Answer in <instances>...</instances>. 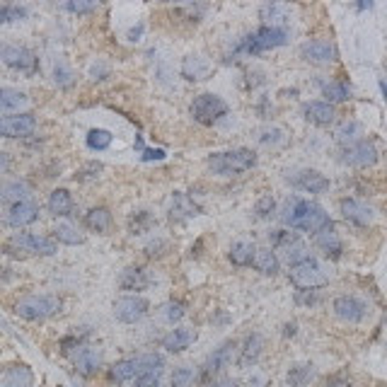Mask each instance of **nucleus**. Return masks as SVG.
<instances>
[{"instance_id": "nucleus-38", "label": "nucleus", "mask_w": 387, "mask_h": 387, "mask_svg": "<svg viewBox=\"0 0 387 387\" xmlns=\"http://www.w3.org/2000/svg\"><path fill=\"white\" fill-rule=\"evenodd\" d=\"M138 358V375H143V373H163L165 370V358L160 356V353L155 351H148V353H140Z\"/></svg>"}, {"instance_id": "nucleus-21", "label": "nucleus", "mask_w": 387, "mask_h": 387, "mask_svg": "<svg viewBox=\"0 0 387 387\" xmlns=\"http://www.w3.org/2000/svg\"><path fill=\"white\" fill-rule=\"evenodd\" d=\"M315 244H317V247L322 249L327 257H332V259L342 257L344 244H342V238H339V233L334 230V225H327L324 230H320V233L315 235Z\"/></svg>"}, {"instance_id": "nucleus-55", "label": "nucleus", "mask_w": 387, "mask_h": 387, "mask_svg": "<svg viewBox=\"0 0 387 387\" xmlns=\"http://www.w3.org/2000/svg\"><path fill=\"white\" fill-rule=\"evenodd\" d=\"M322 387H353L348 380H344V377H332V380L322 382Z\"/></svg>"}, {"instance_id": "nucleus-1", "label": "nucleus", "mask_w": 387, "mask_h": 387, "mask_svg": "<svg viewBox=\"0 0 387 387\" xmlns=\"http://www.w3.org/2000/svg\"><path fill=\"white\" fill-rule=\"evenodd\" d=\"M281 223L288 225L291 230H303V233L317 235L320 230L332 225V220H329V213L320 204L300 199V196H293V199H288L286 206H283Z\"/></svg>"}, {"instance_id": "nucleus-36", "label": "nucleus", "mask_w": 387, "mask_h": 387, "mask_svg": "<svg viewBox=\"0 0 387 387\" xmlns=\"http://www.w3.org/2000/svg\"><path fill=\"white\" fill-rule=\"evenodd\" d=\"M54 238H56V242H63V244H83L85 242V235L70 223H59V225H56Z\"/></svg>"}, {"instance_id": "nucleus-40", "label": "nucleus", "mask_w": 387, "mask_h": 387, "mask_svg": "<svg viewBox=\"0 0 387 387\" xmlns=\"http://www.w3.org/2000/svg\"><path fill=\"white\" fill-rule=\"evenodd\" d=\"M286 259L291 266H298V264L308 262V259H313V254H310V247L303 242V240H298L295 244H291V247L286 249Z\"/></svg>"}, {"instance_id": "nucleus-24", "label": "nucleus", "mask_w": 387, "mask_h": 387, "mask_svg": "<svg viewBox=\"0 0 387 387\" xmlns=\"http://www.w3.org/2000/svg\"><path fill=\"white\" fill-rule=\"evenodd\" d=\"M0 196H3V204L10 209V206L22 204V201H30V187H27L25 182H20V179L6 182L3 189H0Z\"/></svg>"}, {"instance_id": "nucleus-3", "label": "nucleus", "mask_w": 387, "mask_h": 387, "mask_svg": "<svg viewBox=\"0 0 387 387\" xmlns=\"http://www.w3.org/2000/svg\"><path fill=\"white\" fill-rule=\"evenodd\" d=\"M288 41V30L286 27H273V25H264L257 32H252L249 36H244L240 41V46L235 49V54H247V56H257L264 51L278 49Z\"/></svg>"}, {"instance_id": "nucleus-57", "label": "nucleus", "mask_w": 387, "mask_h": 387, "mask_svg": "<svg viewBox=\"0 0 387 387\" xmlns=\"http://www.w3.org/2000/svg\"><path fill=\"white\" fill-rule=\"evenodd\" d=\"M0 158H3V172H8V153H0Z\"/></svg>"}, {"instance_id": "nucleus-6", "label": "nucleus", "mask_w": 387, "mask_h": 387, "mask_svg": "<svg viewBox=\"0 0 387 387\" xmlns=\"http://www.w3.org/2000/svg\"><path fill=\"white\" fill-rule=\"evenodd\" d=\"M228 114V105H225L223 97L213 92H204L199 97H193L191 102V116L193 121H199L204 126H213L216 121H220Z\"/></svg>"}, {"instance_id": "nucleus-59", "label": "nucleus", "mask_w": 387, "mask_h": 387, "mask_svg": "<svg viewBox=\"0 0 387 387\" xmlns=\"http://www.w3.org/2000/svg\"><path fill=\"white\" fill-rule=\"evenodd\" d=\"M380 90H382V97H385V102H387V85L382 83V80H380Z\"/></svg>"}, {"instance_id": "nucleus-51", "label": "nucleus", "mask_w": 387, "mask_h": 387, "mask_svg": "<svg viewBox=\"0 0 387 387\" xmlns=\"http://www.w3.org/2000/svg\"><path fill=\"white\" fill-rule=\"evenodd\" d=\"M165 158H167V153H165L163 148H148V150H143V155H140L143 163H160V160H165Z\"/></svg>"}, {"instance_id": "nucleus-45", "label": "nucleus", "mask_w": 387, "mask_h": 387, "mask_svg": "<svg viewBox=\"0 0 387 387\" xmlns=\"http://www.w3.org/2000/svg\"><path fill=\"white\" fill-rule=\"evenodd\" d=\"M184 305L179 303V300H169L167 305H163V317L167 320L169 324H174V322H179V320L184 317Z\"/></svg>"}, {"instance_id": "nucleus-14", "label": "nucleus", "mask_w": 387, "mask_h": 387, "mask_svg": "<svg viewBox=\"0 0 387 387\" xmlns=\"http://www.w3.org/2000/svg\"><path fill=\"white\" fill-rule=\"evenodd\" d=\"M233 348H235V342H225V344H220L218 348H213V353L206 358L201 377H204V380H211V377L218 375L223 368H228L230 361H233Z\"/></svg>"}, {"instance_id": "nucleus-33", "label": "nucleus", "mask_w": 387, "mask_h": 387, "mask_svg": "<svg viewBox=\"0 0 387 387\" xmlns=\"http://www.w3.org/2000/svg\"><path fill=\"white\" fill-rule=\"evenodd\" d=\"M209 68L211 65L201 56H187L182 63V75L187 80H204L209 75Z\"/></svg>"}, {"instance_id": "nucleus-4", "label": "nucleus", "mask_w": 387, "mask_h": 387, "mask_svg": "<svg viewBox=\"0 0 387 387\" xmlns=\"http://www.w3.org/2000/svg\"><path fill=\"white\" fill-rule=\"evenodd\" d=\"M61 308H63V303H61L59 295H51V293L27 295V298L15 303V315L27 320V322H44V320L59 315Z\"/></svg>"}, {"instance_id": "nucleus-43", "label": "nucleus", "mask_w": 387, "mask_h": 387, "mask_svg": "<svg viewBox=\"0 0 387 387\" xmlns=\"http://www.w3.org/2000/svg\"><path fill=\"white\" fill-rule=\"evenodd\" d=\"M73 78H75V73L73 70L68 68V63L65 61H56L54 63V80H56V85H61V87H68L70 83H73Z\"/></svg>"}, {"instance_id": "nucleus-46", "label": "nucleus", "mask_w": 387, "mask_h": 387, "mask_svg": "<svg viewBox=\"0 0 387 387\" xmlns=\"http://www.w3.org/2000/svg\"><path fill=\"white\" fill-rule=\"evenodd\" d=\"M97 8H100L97 3H87V0H68L63 10L73 12V15H87V12H94Z\"/></svg>"}, {"instance_id": "nucleus-20", "label": "nucleus", "mask_w": 387, "mask_h": 387, "mask_svg": "<svg viewBox=\"0 0 387 387\" xmlns=\"http://www.w3.org/2000/svg\"><path fill=\"white\" fill-rule=\"evenodd\" d=\"M305 119L315 126H329L337 119V109L329 102H310L305 105Z\"/></svg>"}, {"instance_id": "nucleus-10", "label": "nucleus", "mask_w": 387, "mask_h": 387, "mask_svg": "<svg viewBox=\"0 0 387 387\" xmlns=\"http://www.w3.org/2000/svg\"><path fill=\"white\" fill-rule=\"evenodd\" d=\"M150 303L140 295H121L114 303V317L124 324H136L148 315Z\"/></svg>"}, {"instance_id": "nucleus-5", "label": "nucleus", "mask_w": 387, "mask_h": 387, "mask_svg": "<svg viewBox=\"0 0 387 387\" xmlns=\"http://www.w3.org/2000/svg\"><path fill=\"white\" fill-rule=\"evenodd\" d=\"M6 249L10 254H39V257H54L59 252L56 240L44 238L34 233H15L6 242Z\"/></svg>"}, {"instance_id": "nucleus-37", "label": "nucleus", "mask_w": 387, "mask_h": 387, "mask_svg": "<svg viewBox=\"0 0 387 387\" xmlns=\"http://www.w3.org/2000/svg\"><path fill=\"white\" fill-rule=\"evenodd\" d=\"M112 140H114L112 131H107V129H92L87 134V138H85V143H87V148L94 150V153H102V150L109 148Z\"/></svg>"}, {"instance_id": "nucleus-9", "label": "nucleus", "mask_w": 387, "mask_h": 387, "mask_svg": "<svg viewBox=\"0 0 387 387\" xmlns=\"http://www.w3.org/2000/svg\"><path fill=\"white\" fill-rule=\"evenodd\" d=\"M0 59H3V63H6L8 68L17 70V73H25V75H34L36 65H39L36 56L32 54L30 49H25V46L6 44L0 49Z\"/></svg>"}, {"instance_id": "nucleus-25", "label": "nucleus", "mask_w": 387, "mask_h": 387, "mask_svg": "<svg viewBox=\"0 0 387 387\" xmlns=\"http://www.w3.org/2000/svg\"><path fill=\"white\" fill-rule=\"evenodd\" d=\"M49 211L56 218H65V216H73V196H70L68 189H54L49 196Z\"/></svg>"}, {"instance_id": "nucleus-50", "label": "nucleus", "mask_w": 387, "mask_h": 387, "mask_svg": "<svg viewBox=\"0 0 387 387\" xmlns=\"http://www.w3.org/2000/svg\"><path fill=\"white\" fill-rule=\"evenodd\" d=\"M97 172H102V165L100 163H90V165H85L78 174H75V179H78V182H87V179L97 177Z\"/></svg>"}, {"instance_id": "nucleus-12", "label": "nucleus", "mask_w": 387, "mask_h": 387, "mask_svg": "<svg viewBox=\"0 0 387 387\" xmlns=\"http://www.w3.org/2000/svg\"><path fill=\"white\" fill-rule=\"evenodd\" d=\"M332 310L342 322H348V324L363 322L368 315V305L363 303L361 298H356V295H339V298L334 300Z\"/></svg>"}, {"instance_id": "nucleus-27", "label": "nucleus", "mask_w": 387, "mask_h": 387, "mask_svg": "<svg viewBox=\"0 0 387 387\" xmlns=\"http://www.w3.org/2000/svg\"><path fill=\"white\" fill-rule=\"evenodd\" d=\"M254 269L264 276H276L278 269H281V262H278L273 247H262L257 249V257H254Z\"/></svg>"}, {"instance_id": "nucleus-52", "label": "nucleus", "mask_w": 387, "mask_h": 387, "mask_svg": "<svg viewBox=\"0 0 387 387\" xmlns=\"http://www.w3.org/2000/svg\"><path fill=\"white\" fill-rule=\"evenodd\" d=\"M107 75H109V65L102 63V61L92 63V68H90V78H92V80H105Z\"/></svg>"}, {"instance_id": "nucleus-22", "label": "nucleus", "mask_w": 387, "mask_h": 387, "mask_svg": "<svg viewBox=\"0 0 387 387\" xmlns=\"http://www.w3.org/2000/svg\"><path fill=\"white\" fill-rule=\"evenodd\" d=\"M262 348H264V339L262 334H249L247 339H244L242 348H240V358H238V366L240 368H249L254 366V363L259 361V356H262Z\"/></svg>"}, {"instance_id": "nucleus-2", "label": "nucleus", "mask_w": 387, "mask_h": 387, "mask_svg": "<svg viewBox=\"0 0 387 387\" xmlns=\"http://www.w3.org/2000/svg\"><path fill=\"white\" fill-rule=\"evenodd\" d=\"M209 169L213 174H240V172H247L257 165V155L252 153L249 148H235V150H223V153H213L209 155L206 160Z\"/></svg>"}, {"instance_id": "nucleus-29", "label": "nucleus", "mask_w": 387, "mask_h": 387, "mask_svg": "<svg viewBox=\"0 0 387 387\" xmlns=\"http://www.w3.org/2000/svg\"><path fill=\"white\" fill-rule=\"evenodd\" d=\"M136 377H138V358H124V361H116L109 368L112 382H129Z\"/></svg>"}, {"instance_id": "nucleus-48", "label": "nucleus", "mask_w": 387, "mask_h": 387, "mask_svg": "<svg viewBox=\"0 0 387 387\" xmlns=\"http://www.w3.org/2000/svg\"><path fill=\"white\" fill-rule=\"evenodd\" d=\"M136 387H163V373H143L136 377Z\"/></svg>"}, {"instance_id": "nucleus-17", "label": "nucleus", "mask_w": 387, "mask_h": 387, "mask_svg": "<svg viewBox=\"0 0 387 387\" xmlns=\"http://www.w3.org/2000/svg\"><path fill=\"white\" fill-rule=\"evenodd\" d=\"M39 218V206L34 201H22V204H15L6 211V223L10 228H25V225H32Z\"/></svg>"}, {"instance_id": "nucleus-47", "label": "nucleus", "mask_w": 387, "mask_h": 387, "mask_svg": "<svg viewBox=\"0 0 387 387\" xmlns=\"http://www.w3.org/2000/svg\"><path fill=\"white\" fill-rule=\"evenodd\" d=\"M273 211H276V199H273L271 193L262 196V199L257 201V206H254V213H257V218H269Z\"/></svg>"}, {"instance_id": "nucleus-49", "label": "nucleus", "mask_w": 387, "mask_h": 387, "mask_svg": "<svg viewBox=\"0 0 387 387\" xmlns=\"http://www.w3.org/2000/svg\"><path fill=\"white\" fill-rule=\"evenodd\" d=\"M259 140H262L264 145H278V143L286 140V134H283L281 129H266V131H262Z\"/></svg>"}, {"instance_id": "nucleus-32", "label": "nucleus", "mask_w": 387, "mask_h": 387, "mask_svg": "<svg viewBox=\"0 0 387 387\" xmlns=\"http://www.w3.org/2000/svg\"><path fill=\"white\" fill-rule=\"evenodd\" d=\"M85 225L94 233H107L112 228V213L109 209L100 206V209H90L87 216H85Z\"/></svg>"}, {"instance_id": "nucleus-18", "label": "nucleus", "mask_w": 387, "mask_h": 387, "mask_svg": "<svg viewBox=\"0 0 387 387\" xmlns=\"http://www.w3.org/2000/svg\"><path fill=\"white\" fill-rule=\"evenodd\" d=\"M193 342H196V332H193L191 327H177V329H169V332L165 334L160 346L169 353H182V351H187Z\"/></svg>"}, {"instance_id": "nucleus-35", "label": "nucleus", "mask_w": 387, "mask_h": 387, "mask_svg": "<svg viewBox=\"0 0 387 387\" xmlns=\"http://www.w3.org/2000/svg\"><path fill=\"white\" fill-rule=\"evenodd\" d=\"M322 94L327 97L329 105H334V102H348V100H351V87H348L346 83L332 80V83L322 85Z\"/></svg>"}, {"instance_id": "nucleus-34", "label": "nucleus", "mask_w": 387, "mask_h": 387, "mask_svg": "<svg viewBox=\"0 0 387 387\" xmlns=\"http://www.w3.org/2000/svg\"><path fill=\"white\" fill-rule=\"evenodd\" d=\"M315 375V366L313 363H300V366H293L288 370V387H305Z\"/></svg>"}, {"instance_id": "nucleus-26", "label": "nucleus", "mask_w": 387, "mask_h": 387, "mask_svg": "<svg viewBox=\"0 0 387 387\" xmlns=\"http://www.w3.org/2000/svg\"><path fill=\"white\" fill-rule=\"evenodd\" d=\"M30 105V97H27L25 92H20V90L15 87H3L0 90V109H3V114H12L15 109H22V107Z\"/></svg>"}, {"instance_id": "nucleus-41", "label": "nucleus", "mask_w": 387, "mask_h": 387, "mask_svg": "<svg viewBox=\"0 0 387 387\" xmlns=\"http://www.w3.org/2000/svg\"><path fill=\"white\" fill-rule=\"evenodd\" d=\"M269 240H271V247H283L288 249L291 244L298 242V233H291V230H271V235H269Z\"/></svg>"}, {"instance_id": "nucleus-44", "label": "nucleus", "mask_w": 387, "mask_h": 387, "mask_svg": "<svg viewBox=\"0 0 387 387\" xmlns=\"http://www.w3.org/2000/svg\"><path fill=\"white\" fill-rule=\"evenodd\" d=\"M27 17V8L22 6H3L0 8V22L8 25V22H17Z\"/></svg>"}, {"instance_id": "nucleus-16", "label": "nucleus", "mask_w": 387, "mask_h": 387, "mask_svg": "<svg viewBox=\"0 0 387 387\" xmlns=\"http://www.w3.org/2000/svg\"><path fill=\"white\" fill-rule=\"evenodd\" d=\"M342 216L346 223H353V225H358V228H366V225H370L373 218H375V211L358 199H344Z\"/></svg>"}, {"instance_id": "nucleus-28", "label": "nucleus", "mask_w": 387, "mask_h": 387, "mask_svg": "<svg viewBox=\"0 0 387 387\" xmlns=\"http://www.w3.org/2000/svg\"><path fill=\"white\" fill-rule=\"evenodd\" d=\"M34 382V375L27 366H12L3 373V382L0 387H32Z\"/></svg>"}, {"instance_id": "nucleus-53", "label": "nucleus", "mask_w": 387, "mask_h": 387, "mask_svg": "<svg viewBox=\"0 0 387 387\" xmlns=\"http://www.w3.org/2000/svg\"><path fill=\"white\" fill-rule=\"evenodd\" d=\"M80 344H83V337H78V334H70V337L61 339V351L68 353V351H73V348H78ZM80 348H83V346H80Z\"/></svg>"}, {"instance_id": "nucleus-13", "label": "nucleus", "mask_w": 387, "mask_h": 387, "mask_svg": "<svg viewBox=\"0 0 387 387\" xmlns=\"http://www.w3.org/2000/svg\"><path fill=\"white\" fill-rule=\"evenodd\" d=\"M300 54H303L305 61H310V63H315V65H329L337 61V46H334L332 41L313 39L300 46Z\"/></svg>"}, {"instance_id": "nucleus-42", "label": "nucleus", "mask_w": 387, "mask_h": 387, "mask_svg": "<svg viewBox=\"0 0 387 387\" xmlns=\"http://www.w3.org/2000/svg\"><path fill=\"white\" fill-rule=\"evenodd\" d=\"M131 233L134 235H140V233H145L148 228H153L155 225V218L153 216L148 213V211H140V213H136V216H131Z\"/></svg>"}, {"instance_id": "nucleus-19", "label": "nucleus", "mask_w": 387, "mask_h": 387, "mask_svg": "<svg viewBox=\"0 0 387 387\" xmlns=\"http://www.w3.org/2000/svg\"><path fill=\"white\" fill-rule=\"evenodd\" d=\"M75 368L80 375H94L102 368V351L94 346H83L75 353Z\"/></svg>"}, {"instance_id": "nucleus-39", "label": "nucleus", "mask_w": 387, "mask_h": 387, "mask_svg": "<svg viewBox=\"0 0 387 387\" xmlns=\"http://www.w3.org/2000/svg\"><path fill=\"white\" fill-rule=\"evenodd\" d=\"M196 382H199V370L196 368H189V366L174 368L172 387H193Z\"/></svg>"}, {"instance_id": "nucleus-7", "label": "nucleus", "mask_w": 387, "mask_h": 387, "mask_svg": "<svg viewBox=\"0 0 387 387\" xmlns=\"http://www.w3.org/2000/svg\"><path fill=\"white\" fill-rule=\"evenodd\" d=\"M288 278H291L300 291H317V288H324L329 283L327 271L320 266V262L315 257L303 264H298V266H291Z\"/></svg>"}, {"instance_id": "nucleus-56", "label": "nucleus", "mask_w": 387, "mask_h": 387, "mask_svg": "<svg viewBox=\"0 0 387 387\" xmlns=\"http://www.w3.org/2000/svg\"><path fill=\"white\" fill-rule=\"evenodd\" d=\"M140 34H143V25L134 27V30L129 32V39H131V41H138V39H140Z\"/></svg>"}, {"instance_id": "nucleus-31", "label": "nucleus", "mask_w": 387, "mask_h": 387, "mask_svg": "<svg viewBox=\"0 0 387 387\" xmlns=\"http://www.w3.org/2000/svg\"><path fill=\"white\" fill-rule=\"evenodd\" d=\"M361 134H363L361 121L346 119V121H342V124L337 126V131H334V140H337V143H342V145H351V143H356V140H361V138H358Z\"/></svg>"}, {"instance_id": "nucleus-23", "label": "nucleus", "mask_w": 387, "mask_h": 387, "mask_svg": "<svg viewBox=\"0 0 387 387\" xmlns=\"http://www.w3.org/2000/svg\"><path fill=\"white\" fill-rule=\"evenodd\" d=\"M150 283L148 278V271H143V269L138 266H129L121 271L119 276V288L121 291H145Z\"/></svg>"}, {"instance_id": "nucleus-15", "label": "nucleus", "mask_w": 387, "mask_h": 387, "mask_svg": "<svg viewBox=\"0 0 387 387\" xmlns=\"http://www.w3.org/2000/svg\"><path fill=\"white\" fill-rule=\"evenodd\" d=\"M291 184L308 193H324L329 189V179L322 172H317V169H300V172H295L291 177Z\"/></svg>"}, {"instance_id": "nucleus-30", "label": "nucleus", "mask_w": 387, "mask_h": 387, "mask_svg": "<svg viewBox=\"0 0 387 387\" xmlns=\"http://www.w3.org/2000/svg\"><path fill=\"white\" fill-rule=\"evenodd\" d=\"M254 257H257V247L252 242H247V240L235 242L228 252V259L235 266H249V264H254Z\"/></svg>"}, {"instance_id": "nucleus-54", "label": "nucleus", "mask_w": 387, "mask_h": 387, "mask_svg": "<svg viewBox=\"0 0 387 387\" xmlns=\"http://www.w3.org/2000/svg\"><path fill=\"white\" fill-rule=\"evenodd\" d=\"M206 387H240V385H238V380H233V377H223V380L209 382Z\"/></svg>"}, {"instance_id": "nucleus-58", "label": "nucleus", "mask_w": 387, "mask_h": 387, "mask_svg": "<svg viewBox=\"0 0 387 387\" xmlns=\"http://www.w3.org/2000/svg\"><path fill=\"white\" fill-rule=\"evenodd\" d=\"M373 3H358V10H370Z\"/></svg>"}, {"instance_id": "nucleus-11", "label": "nucleus", "mask_w": 387, "mask_h": 387, "mask_svg": "<svg viewBox=\"0 0 387 387\" xmlns=\"http://www.w3.org/2000/svg\"><path fill=\"white\" fill-rule=\"evenodd\" d=\"M36 119L34 114H27V112H17V114H8L0 119V136L3 138H25V136L34 134Z\"/></svg>"}, {"instance_id": "nucleus-8", "label": "nucleus", "mask_w": 387, "mask_h": 387, "mask_svg": "<svg viewBox=\"0 0 387 387\" xmlns=\"http://www.w3.org/2000/svg\"><path fill=\"white\" fill-rule=\"evenodd\" d=\"M342 163L348 165V167H358V169L373 167V165L377 163L375 143H373V140L361 138V140H356V143H351V145H344Z\"/></svg>"}]
</instances>
